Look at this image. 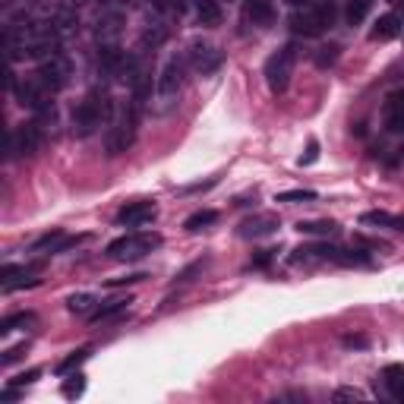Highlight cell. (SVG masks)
<instances>
[{
    "label": "cell",
    "instance_id": "cell-19",
    "mask_svg": "<svg viewBox=\"0 0 404 404\" xmlns=\"http://www.w3.org/2000/svg\"><path fill=\"white\" fill-rule=\"evenodd\" d=\"M398 32H401V19H398V13H385V16L376 19L370 38L372 41H391V38H398Z\"/></svg>",
    "mask_w": 404,
    "mask_h": 404
},
{
    "label": "cell",
    "instance_id": "cell-8",
    "mask_svg": "<svg viewBox=\"0 0 404 404\" xmlns=\"http://www.w3.org/2000/svg\"><path fill=\"white\" fill-rule=\"evenodd\" d=\"M69 76H73V63H69L67 57H63L60 50H57V54L44 57V60L38 63L35 79L41 82V86L48 88L50 95H57L60 88H67V86H69Z\"/></svg>",
    "mask_w": 404,
    "mask_h": 404
},
{
    "label": "cell",
    "instance_id": "cell-14",
    "mask_svg": "<svg viewBox=\"0 0 404 404\" xmlns=\"http://www.w3.org/2000/svg\"><path fill=\"white\" fill-rule=\"evenodd\" d=\"M278 231V218L275 215H252V218L240 221V237L243 240H259V237H269V234Z\"/></svg>",
    "mask_w": 404,
    "mask_h": 404
},
{
    "label": "cell",
    "instance_id": "cell-15",
    "mask_svg": "<svg viewBox=\"0 0 404 404\" xmlns=\"http://www.w3.org/2000/svg\"><path fill=\"white\" fill-rule=\"evenodd\" d=\"M168 35H170L168 16L155 10V19H149V22H145V29H142V48H152V50H155L158 44L168 41Z\"/></svg>",
    "mask_w": 404,
    "mask_h": 404
},
{
    "label": "cell",
    "instance_id": "cell-16",
    "mask_svg": "<svg viewBox=\"0 0 404 404\" xmlns=\"http://www.w3.org/2000/svg\"><path fill=\"white\" fill-rule=\"evenodd\" d=\"M86 237H67L63 231H50V234H44V237H38L35 243H32V250L35 252H63V250H69V246H76V243H82Z\"/></svg>",
    "mask_w": 404,
    "mask_h": 404
},
{
    "label": "cell",
    "instance_id": "cell-21",
    "mask_svg": "<svg viewBox=\"0 0 404 404\" xmlns=\"http://www.w3.org/2000/svg\"><path fill=\"white\" fill-rule=\"evenodd\" d=\"M297 231L307 234V237H335L338 224H335V221H300Z\"/></svg>",
    "mask_w": 404,
    "mask_h": 404
},
{
    "label": "cell",
    "instance_id": "cell-23",
    "mask_svg": "<svg viewBox=\"0 0 404 404\" xmlns=\"http://www.w3.org/2000/svg\"><path fill=\"white\" fill-rule=\"evenodd\" d=\"M95 303H98V300H95L92 294H73V297L67 300V309H69L73 316H92L95 309H98Z\"/></svg>",
    "mask_w": 404,
    "mask_h": 404
},
{
    "label": "cell",
    "instance_id": "cell-18",
    "mask_svg": "<svg viewBox=\"0 0 404 404\" xmlns=\"http://www.w3.org/2000/svg\"><path fill=\"white\" fill-rule=\"evenodd\" d=\"M120 25H123V16H120L117 10H107L98 16V25H95V38H98V44H111L120 38Z\"/></svg>",
    "mask_w": 404,
    "mask_h": 404
},
{
    "label": "cell",
    "instance_id": "cell-32",
    "mask_svg": "<svg viewBox=\"0 0 404 404\" xmlns=\"http://www.w3.org/2000/svg\"><path fill=\"white\" fill-rule=\"evenodd\" d=\"M338 44H328V48H319V54H316V67L319 69H325V67H332L335 63V57H338Z\"/></svg>",
    "mask_w": 404,
    "mask_h": 404
},
{
    "label": "cell",
    "instance_id": "cell-30",
    "mask_svg": "<svg viewBox=\"0 0 404 404\" xmlns=\"http://www.w3.org/2000/svg\"><path fill=\"white\" fill-rule=\"evenodd\" d=\"M82 391H86V376H82V372H73V376L63 382V395H67V398H79Z\"/></svg>",
    "mask_w": 404,
    "mask_h": 404
},
{
    "label": "cell",
    "instance_id": "cell-11",
    "mask_svg": "<svg viewBox=\"0 0 404 404\" xmlns=\"http://www.w3.org/2000/svg\"><path fill=\"white\" fill-rule=\"evenodd\" d=\"M158 218V206L149 199H139V202H126L123 208L117 212V224H126V227H142V224H152Z\"/></svg>",
    "mask_w": 404,
    "mask_h": 404
},
{
    "label": "cell",
    "instance_id": "cell-5",
    "mask_svg": "<svg viewBox=\"0 0 404 404\" xmlns=\"http://www.w3.org/2000/svg\"><path fill=\"white\" fill-rule=\"evenodd\" d=\"M294 63H297V44L294 41L281 44L275 54H269V60H265V82H269V88L275 95H281L284 88L290 86Z\"/></svg>",
    "mask_w": 404,
    "mask_h": 404
},
{
    "label": "cell",
    "instance_id": "cell-25",
    "mask_svg": "<svg viewBox=\"0 0 404 404\" xmlns=\"http://www.w3.org/2000/svg\"><path fill=\"white\" fill-rule=\"evenodd\" d=\"M385 385H389L391 398L404 401V366H389L385 370Z\"/></svg>",
    "mask_w": 404,
    "mask_h": 404
},
{
    "label": "cell",
    "instance_id": "cell-24",
    "mask_svg": "<svg viewBox=\"0 0 404 404\" xmlns=\"http://www.w3.org/2000/svg\"><path fill=\"white\" fill-rule=\"evenodd\" d=\"M370 10H372V0H347V10H344L347 25H360Z\"/></svg>",
    "mask_w": 404,
    "mask_h": 404
},
{
    "label": "cell",
    "instance_id": "cell-12",
    "mask_svg": "<svg viewBox=\"0 0 404 404\" xmlns=\"http://www.w3.org/2000/svg\"><path fill=\"white\" fill-rule=\"evenodd\" d=\"M341 246H328V243H309L294 250L290 262H338Z\"/></svg>",
    "mask_w": 404,
    "mask_h": 404
},
{
    "label": "cell",
    "instance_id": "cell-20",
    "mask_svg": "<svg viewBox=\"0 0 404 404\" xmlns=\"http://www.w3.org/2000/svg\"><path fill=\"white\" fill-rule=\"evenodd\" d=\"M363 224H376V227H395V231H404V218L401 215H389V212H363L360 215Z\"/></svg>",
    "mask_w": 404,
    "mask_h": 404
},
{
    "label": "cell",
    "instance_id": "cell-6",
    "mask_svg": "<svg viewBox=\"0 0 404 404\" xmlns=\"http://www.w3.org/2000/svg\"><path fill=\"white\" fill-rule=\"evenodd\" d=\"M161 246V234H149V231H133L123 234V237L111 240L107 243V256L111 259H142L149 256L152 250Z\"/></svg>",
    "mask_w": 404,
    "mask_h": 404
},
{
    "label": "cell",
    "instance_id": "cell-13",
    "mask_svg": "<svg viewBox=\"0 0 404 404\" xmlns=\"http://www.w3.org/2000/svg\"><path fill=\"white\" fill-rule=\"evenodd\" d=\"M243 22L256 25V29H269V25L275 22V4H271V0H246Z\"/></svg>",
    "mask_w": 404,
    "mask_h": 404
},
{
    "label": "cell",
    "instance_id": "cell-27",
    "mask_svg": "<svg viewBox=\"0 0 404 404\" xmlns=\"http://www.w3.org/2000/svg\"><path fill=\"white\" fill-rule=\"evenodd\" d=\"M88 354H92V351H88V347H79V351H73L67 360H60V363H57V372H60V376H67V372L79 370V366L88 360Z\"/></svg>",
    "mask_w": 404,
    "mask_h": 404
},
{
    "label": "cell",
    "instance_id": "cell-29",
    "mask_svg": "<svg viewBox=\"0 0 404 404\" xmlns=\"http://www.w3.org/2000/svg\"><path fill=\"white\" fill-rule=\"evenodd\" d=\"M126 303H130V300H111V303H107V307H98V309H95V313H92V322L114 319V316H120V313H123V309H126Z\"/></svg>",
    "mask_w": 404,
    "mask_h": 404
},
{
    "label": "cell",
    "instance_id": "cell-38",
    "mask_svg": "<svg viewBox=\"0 0 404 404\" xmlns=\"http://www.w3.org/2000/svg\"><path fill=\"white\" fill-rule=\"evenodd\" d=\"M344 344H347V347H363L366 341H363V338H344Z\"/></svg>",
    "mask_w": 404,
    "mask_h": 404
},
{
    "label": "cell",
    "instance_id": "cell-7",
    "mask_svg": "<svg viewBox=\"0 0 404 404\" xmlns=\"http://www.w3.org/2000/svg\"><path fill=\"white\" fill-rule=\"evenodd\" d=\"M187 60L199 76H212L224 67V50H221L218 44L206 41V38H193L187 48Z\"/></svg>",
    "mask_w": 404,
    "mask_h": 404
},
{
    "label": "cell",
    "instance_id": "cell-36",
    "mask_svg": "<svg viewBox=\"0 0 404 404\" xmlns=\"http://www.w3.org/2000/svg\"><path fill=\"white\" fill-rule=\"evenodd\" d=\"M271 259H275V250H262L256 259H252V269H265V265H269Z\"/></svg>",
    "mask_w": 404,
    "mask_h": 404
},
{
    "label": "cell",
    "instance_id": "cell-35",
    "mask_svg": "<svg viewBox=\"0 0 404 404\" xmlns=\"http://www.w3.org/2000/svg\"><path fill=\"white\" fill-rule=\"evenodd\" d=\"M316 158H319V142L309 139V149H307V155H300V164H313Z\"/></svg>",
    "mask_w": 404,
    "mask_h": 404
},
{
    "label": "cell",
    "instance_id": "cell-33",
    "mask_svg": "<svg viewBox=\"0 0 404 404\" xmlns=\"http://www.w3.org/2000/svg\"><path fill=\"white\" fill-rule=\"evenodd\" d=\"M38 376H41V370H29V372H19L16 379H10V385H29V382H35Z\"/></svg>",
    "mask_w": 404,
    "mask_h": 404
},
{
    "label": "cell",
    "instance_id": "cell-10",
    "mask_svg": "<svg viewBox=\"0 0 404 404\" xmlns=\"http://www.w3.org/2000/svg\"><path fill=\"white\" fill-rule=\"evenodd\" d=\"M38 271H41V265H4L0 269V288L10 294V290H19V288H32V284H38Z\"/></svg>",
    "mask_w": 404,
    "mask_h": 404
},
{
    "label": "cell",
    "instance_id": "cell-4",
    "mask_svg": "<svg viewBox=\"0 0 404 404\" xmlns=\"http://www.w3.org/2000/svg\"><path fill=\"white\" fill-rule=\"evenodd\" d=\"M139 117H142V107L133 105V101H126L123 111H120L117 117H114L111 133H107V155H120V152L130 149L133 139H136Z\"/></svg>",
    "mask_w": 404,
    "mask_h": 404
},
{
    "label": "cell",
    "instance_id": "cell-26",
    "mask_svg": "<svg viewBox=\"0 0 404 404\" xmlns=\"http://www.w3.org/2000/svg\"><path fill=\"white\" fill-rule=\"evenodd\" d=\"M215 221H218V212H212V208H199V212H193L187 221H183V227H187V231H202V227L215 224Z\"/></svg>",
    "mask_w": 404,
    "mask_h": 404
},
{
    "label": "cell",
    "instance_id": "cell-28",
    "mask_svg": "<svg viewBox=\"0 0 404 404\" xmlns=\"http://www.w3.org/2000/svg\"><path fill=\"white\" fill-rule=\"evenodd\" d=\"M19 325H35V313H13V316H6V319L0 322V335H10L13 328H19Z\"/></svg>",
    "mask_w": 404,
    "mask_h": 404
},
{
    "label": "cell",
    "instance_id": "cell-40",
    "mask_svg": "<svg viewBox=\"0 0 404 404\" xmlns=\"http://www.w3.org/2000/svg\"><path fill=\"white\" fill-rule=\"evenodd\" d=\"M401 155H404V149H401Z\"/></svg>",
    "mask_w": 404,
    "mask_h": 404
},
{
    "label": "cell",
    "instance_id": "cell-1",
    "mask_svg": "<svg viewBox=\"0 0 404 404\" xmlns=\"http://www.w3.org/2000/svg\"><path fill=\"white\" fill-rule=\"evenodd\" d=\"M114 117V98L107 95V88H92L86 98L76 105L73 111V133L76 136H92L101 126H107Z\"/></svg>",
    "mask_w": 404,
    "mask_h": 404
},
{
    "label": "cell",
    "instance_id": "cell-2",
    "mask_svg": "<svg viewBox=\"0 0 404 404\" xmlns=\"http://www.w3.org/2000/svg\"><path fill=\"white\" fill-rule=\"evenodd\" d=\"M335 19H338L335 0H316V4L297 6L294 16H290V32H294V35H303V38H319L332 29Z\"/></svg>",
    "mask_w": 404,
    "mask_h": 404
},
{
    "label": "cell",
    "instance_id": "cell-9",
    "mask_svg": "<svg viewBox=\"0 0 404 404\" xmlns=\"http://www.w3.org/2000/svg\"><path fill=\"white\" fill-rule=\"evenodd\" d=\"M41 139H44V133H41V123H38V120H25V123L13 126L10 130V158L35 155Z\"/></svg>",
    "mask_w": 404,
    "mask_h": 404
},
{
    "label": "cell",
    "instance_id": "cell-17",
    "mask_svg": "<svg viewBox=\"0 0 404 404\" xmlns=\"http://www.w3.org/2000/svg\"><path fill=\"white\" fill-rule=\"evenodd\" d=\"M382 120L391 133L404 130V92H391L382 105Z\"/></svg>",
    "mask_w": 404,
    "mask_h": 404
},
{
    "label": "cell",
    "instance_id": "cell-3",
    "mask_svg": "<svg viewBox=\"0 0 404 404\" xmlns=\"http://www.w3.org/2000/svg\"><path fill=\"white\" fill-rule=\"evenodd\" d=\"M183 82H187V67H183L180 57H168L155 79V111L164 114L180 101V92H183Z\"/></svg>",
    "mask_w": 404,
    "mask_h": 404
},
{
    "label": "cell",
    "instance_id": "cell-31",
    "mask_svg": "<svg viewBox=\"0 0 404 404\" xmlns=\"http://www.w3.org/2000/svg\"><path fill=\"white\" fill-rule=\"evenodd\" d=\"M316 193L313 189H288V193H278L275 202H313Z\"/></svg>",
    "mask_w": 404,
    "mask_h": 404
},
{
    "label": "cell",
    "instance_id": "cell-34",
    "mask_svg": "<svg viewBox=\"0 0 404 404\" xmlns=\"http://www.w3.org/2000/svg\"><path fill=\"white\" fill-rule=\"evenodd\" d=\"M344 398L360 401V398H366V395H363V391H357V389H338V391H335V401H344Z\"/></svg>",
    "mask_w": 404,
    "mask_h": 404
},
{
    "label": "cell",
    "instance_id": "cell-37",
    "mask_svg": "<svg viewBox=\"0 0 404 404\" xmlns=\"http://www.w3.org/2000/svg\"><path fill=\"white\" fill-rule=\"evenodd\" d=\"M142 271H136V275H126V278H111V281H107V284H111V288H120V284H136V281H142Z\"/></svg>",
    "mask_w": 404,
    "mask_h": 404
},
{
    "label": "cell",
    "instance_id": "cell-39",
    "mask_svg": "<svg viewBox=\"0 0 404 404\" xmlns=\"http://www.w3.org/2000/svg\"><path fill=\"white\" fill-rule=\"evenodd\" d=\"M117 4H126V6H136V4H142V0H117Z\"/></svg>",
    "mask_w": 404,
    "mask_h": 404
},
{
    "label": "cell",
    "instance_id": "cell-22",
    "mask_svg": "<svg viewBox=\"0 0 404 404\" xmlns=\"http://www.w3.org/2000/svg\"><path fill=\"white\" fill-rule=\"evenodd\" d=\"M196 16L202 25H218L221 22V4L218 0H196Z\"/></svg>",
    "mask_w": 404,
    "mask_h": 404
}]
</instances>
